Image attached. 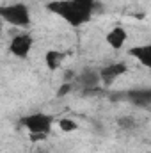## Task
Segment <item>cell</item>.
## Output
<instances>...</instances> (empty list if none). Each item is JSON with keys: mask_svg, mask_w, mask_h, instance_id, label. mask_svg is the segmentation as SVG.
<instances>
[{"mask_svg": "<svg viewBox=\"0 0 151 153\" xmlns=\"http://www.w3.org/2000/svg\"><path fill=\"white\" fill-rule=\"evenodd\" d=\"M128 98L135 103V105H151V89H139V91H132L128 94Z\"/></svg>", "mask_w": 151, "mask_h": 153, "instance_id": "obj_10", "label": "cell"}, {"mask_svg": "<svg viewBox=\"0 0 151 153\" xmlns=\"http://www.w3.org/2000/svg\"><path fill=\"white\" fill-rule=\"evenodd\" d=\"M130 57H133L139 64H142L144 68H151V43L148 45H139L128 50Z\"/></svg>", "mask_w": 151, "mask_h": 153, "instance_id": "obj_7", "label": "cell"}, {"mask_svg": "<svg viewBox=\"0 0 151 153\" xmlns=\"http://www.w3.org/2000/svg\"><path fill=\"white\" fill-rule=\"evenodd\" d=\"M52 123H53V117L43 112H34L21 119V125L30 132L32 139H44L52 130Z\"/></svg>", "mask_w": 151, "mask_h": 153, "instance_id": "obj_3", "label": "cell"}, {"mask_svg": "<svg viewBox=\"0 0 151 153\" xmlns=\"http://www.w3.org/2000/svg\"><path fill=\"white\" fill-rule=\"evenodd\" d=\"M59 128L62 132H66V134H71V132H75L78 128V125H76L75 119H71V117H62V119H59Z\"/></svg>", "mask_w": 151, "mask_h": 153, "instance_id": "obj_11", "label": "cell"}, {"mask_svg": "<svg viewBox=\"0 0 151 153\" xmlns=\"http://www.w3.org/2000/svg\"><path fill=\"white\" fill-rule=\"evenodd\" d=\"M64 59H66L64 52H61V50H55V48H52V50H46V53H44V64H46V68H48L50 71H57V70L62 66Z\"/></svg>", "mask_w": 151, "mask_h": 153, "instance_id": "obj_9", "label": "cell"}, {"mask_svg": "<svg viewBox=\"0 0 151 153\" xmlns=\"http://www.w3.org/2000/svg\"><path fill=\"white\" fill-rule=\"evenodd\" d=\"M0 16L5 23H9L13 27H18V29H25V27L30 25V11L21 2L2 5L0 7Z\"/></svg>", "mask_w": 151, "mask_h": 153, "instance_id": "obj_2", "label": "cell"}, {"mask_svg": "<svg viewBox=\"0 0 151 153\" xmlns=\"http://www.w3.org/2000/svg\"><path fill=\"white\" fill-rule=\"evenodd\" d=\"M46 7L50 13L61 16L71 27H80L91 20L94 0H53Z\"/></svg>", "mask_w": 151, "mask_h": 153, "instance_id": "obj_1", "label": "cell"}, {"mask_svg": "<svg viewBox=\"0 0 151 153\" xmlns=\"http://www.w3.org/2000/svg\"><path fill=\"white\" fill-rule=\"evenodd\" d=\"M70 91H71V84H70V82H66V84H62V85L59 87V91H57V96H66Z\"/></svg>", "mask_w": 151, "mask_h": 153, "instance_id": "obj_13", "label": "cell"}, {"mask_svg": "<svg viewBox=\"0 0 151 153\" xmlns=\"http://www.w3.org/2000/svg\"><path fill=\"white\" fill-rule=\"evenodd\" d=\"M117 123H119V126H123L124 130H130V128H133V126H135L133 117H126V116L119 117V119H117Z\"/></svg>", "mask_w": 151, "mask_h": 153, "instance_id": "obj_12", "label": "cell"}, {"mask_svg": "<svg viewBox=\"0 0 151 153\" xmlns=\"http://www.w3.org/2000/svg\"><path fill=\"white\" fill-rule=\"evenodd\" d=\"M32 46H34V39L29 32H18L13 36L11 43H9V52L18 59H25V57H29Z\"/></svg>", "mask_w": 151, "mask_h": 153, "instance_id": "obj_4", "label": "cell"}, {"mask_svg": "<svg viewBox=\"0 0 151 153\" xmlns=\"http://www.w3.org/2000/svg\"><path fill=\"white\" fill-rule=\"evenodd\" d=\"M128 73V64L126 62H110L103 68H100V76L103 85H112L117 78Z\"/></svg>", "mask_w": 151, "mask_h": 153, "instance_id": "obj_5", "label": "cell"}, {"mask_svg": "<svg viewBox=\"0 0 151 153\" xmlns=\"http://www.w3.org/2000/svg\"><path fill=\"white\" fill-rule=\"evenodd\" d=\"M78 82L84 89H96L101 84V76H100V70L96 68H85L80 75H78Z\"/></svg>", "mask_w": 151, "mask_h": 153, "instance_id": "obj_6", "label": "cell"}, {"mask_svg": "<svg viewBox=\"0 0 151 153\" xmlns=\"http://www.w3.org/2000/svg\"><path fill=\"white\" fill-rule=\"evenodd\" d=\"M126 39H128V34H126V30L123 29V27H114L110 29L109 32H107V36H105V41H107V45L114 48V50H119V48H123L124 46V43H126Z\"/></svg>", "mask_w": 151, "mask_h": 153, "instance_id": "obj_8", "label": "cell"}]
</instances>
